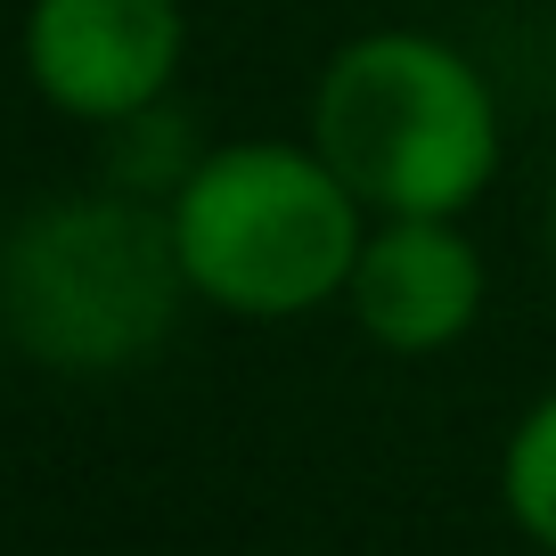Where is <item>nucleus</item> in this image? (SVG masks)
Masks as SVG:
<instances>
[{"instance_id":"nucleus-4","label":"nucleus","mask_w":556,"mask_h":556,"mask_svg":"<svg viewBox=\"0 0 556 556\" xmlns=\"http://www.w3.org/2000/svg\"><path fill=\"white\" fill-rule=\"evenodd\" d=\"M189 9L180 0H34L25 9V83L74 123H123L173 99Z\"/></svg>"},{"instance_id":"nucleus-3","label":"nucleus","mask_w":556,"mask_h":556,"mask_svg":"<svg viewBox=\"0 0 556 556\" xmlns=\"http://www.w3.org/2000/svg\"><path fill=\"white\" fill-rule=\"evenodd\" d=\"M361 197L336 180V164L295 139H238L205 148L173 197V238L189 262V287L229 319H303L344 295L361 262Z\"/></svg>"},{"instance_id":"nucleus-6","label":"nucleus","mask_w":556,"mask_h":556,"mask_svg":"<svg viewBox=\"0 0 556 556\" xmlns=\"http://www.w3.org/2000/svg\"><path fill=\"white\" fill-rule=\"evenodd\" d=\"M205 164V139H197V123L180 115L173 99L139 106V115L106 123V180H115L123 197H148V205H173L180 180Z\"/></svg>"},{"instance_id":"nucleus-1","label":"nucleus","mask_w":556,"mask_h":556,"mask_svg":"<svg viewBox=\"0 0 556 556\" xmlns=\"http://www.w3.org/2000/svg\"><path fill=\"white\" fill-rule=\"evenodd\" d=\"M189 295L173 205L99 189L50 197L0 229V336L58 377L139 368Z\"/></svg>"},{"instance_id":"nucleus-5","label":"nucleus","mask_w":556,"mask_h":556,"mask_svg":"<svg viewBox=\"0 0 556 556\" xmlns=\"http://www.w3.org/2000/svg\"><path fill=\"white\" fill-rule=\"evenodd\" d=\"M344 312L384 352H442L483 319V254L451 229V213H384L361 238Z\"/></svg>"},{"instance_id":"nucleus-8","label":"nucleus","mask_w":556,"mask_h":556,"mask_svg":"<svg viewBox=\"0 0 556 556\" xmlns=\"http://www.w3.org/2000/svg\"><path fill=\"white\" fill-rule=\"evenodd\" d=\"M548 270H556V205H548Z\"/></svg>"},{"instance_id":"nucleus-2","label":"nucleus","mask_w":556,"mask_h":556,"mask_svg":"<svg viewBox=\"0 0 556 556\" xmlns=\"http://www.w3.org/2000/svg\"><path fill=\"white\" fill-rule=\"evenodd\" d=\"M312 148L368 213H467L500 173V99L467 50L409 25L361 34L312 90Z\"/></svg>"},{"instance_id":"nucleus-7","label":"nucleus","mask_w":556,"mask_h":556,"mask_svg":"<svg viewBox=\"0 0 556 556\" xmlns=\"http://www.w3.org/2000/svg\"><path fill=\"white\" fill-rule=\"evenodd\" d=\"M500 500L516 516L523 540L556 548V393L523 409V426L507 434V458H500Z\"/></svg>"}]
</instances>
